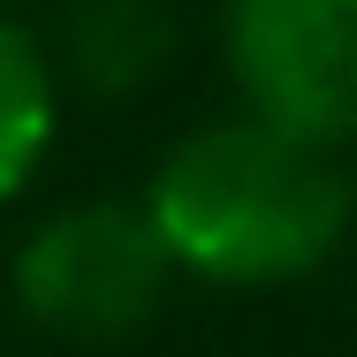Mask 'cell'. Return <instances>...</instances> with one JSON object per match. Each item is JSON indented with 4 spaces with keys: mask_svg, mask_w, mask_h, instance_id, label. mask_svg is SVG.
I'll return each instance as SVG.
<instances>
[{
    "mask_svg": "<svg viewBox=\"0 0 357 357\" xmlns=\"http://www.w3.org/2000/svg\"><path fill=\"white\" fill-rule=\"evenodd\" d=\"M144 213L183 274L266 289L312 274L342 243L350 183L319 144L266 122H213L160 160Z\"/></svg>",
    "mask_w": 357,
    "mask_h": 357,
    "instance_id": "obj_1",
    "label": "cell"
},
{
    "mask_svg": "<svg viewBox=\"0 0 357 357\" xmlns=\"http://www.w3.org/2000/svg\"><path fill=\"white\" fill-rule=\"evenodd\" d=\"M167 243L144 206H69L15 251V304L69 342H122L167 296Z\"/></svg>",
    "mask_w": 357,
    "mask_h": 357,
    "instance_id": "obj_2",
    "label": "cell"
},
{
    "mask_svg": "<svg viewBox=\"0 0 357 357\" xmlns=\"http://www.w3.org/2000/svg\"><path fill=\"white\" fill-rule=\"evenodd\" d=\"M228 69L251 122L342 144L357 130V0H228Z\"/></svg>",
    "mask_w": 357,
    "mask_h": 357,
    "instance_id": "obj_3",
    "label": "cell"
},
{
    "mask_svg": "<svg viewBox=\"0 0 357 357\" xmlns=\"http://www.w3.org/2000/svg\"><path fill=\"white\" fill-rule=\"evenodd\" d=\"M175 54V8L167 0H69L61 15V61L84 91L130 99Z\"/></svg>",
    "mask_w": 357,
    "mask_h": 357,
    "instance_id": "obj_4",
    "label": "cell"
},
{
    "mask_svg": "<svg viewBox=\"0 0 357 357\" xmlns=\"http://www.w3.org/2000/svg\"><path fill=\"white\" fill-rule=\"evenodd\" d=\"M54 137V61L31 31L0 23V206L31 183L38 152Z\"/></svg>",
    "mask_w": 357,
    "mask_h": 357,
    "instance_id": "obj_5",
    "label": "cell"
}]
</instances>
